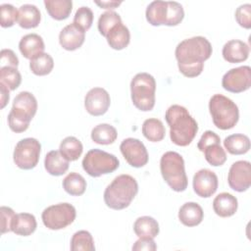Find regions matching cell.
<instances>
[{
  "instance_id": "32",
  "label": "cell",
  "mask_w": 251,
  "mask_h": 251,
  "mask_svg": "<svg viewBox=\"0 0 251 251\" xmlns=\"http://www.w3.org/2000/svg\"><path fill=\"white\" fill-rule=\"evenodd\" d=\"M63 188L72 196H80L86 189V180L77 173H70L63 179Z\"/></svg>"
},
{
  "instance_id": "28",
  "label": "cell",
  "mask_w": 251,
  "mask_h": 251,
  "mask_svg": "<svg viewBox=\"0 0 251 251\" xmlns=\"http://www.w3.org/2000/svg\"><path fill=\"white\" fill-rule=\"evenodd\" d=\"M44 5L49 16L57 21L66 20L73 9L72 0H45Z\"/></svg>"
},
{
  "instance_id": "10",
  "label": "cell",
  "mask_w": 251,
  "mask_h": 251,
  "mask_svg": "<svg viewBox=\"0 0 251 251\" xmlns=\"http://www.w3.org/2000/svg\"><path fill=\"white\" fill-rule=\"evenodd\" d=\"M40 152L41 144L36 138L21 139L14 149V163L22 170H31L37 165Z\"/></svg>"
},
{
  "instance_id": "18",
  "label": "cell",
  "mask_w": 251,
  "mask_h": 251,
  "mask_svg": "<svg viewBox=\"0 0 251 251\" xmlns=\"http://www.w3.org/2000/svg\"><path fill=\"white\" fill-rule=\"evenodd\" d=\"M19 49L25 59H33L37 55L44 53L45 45L42 37L36 33H28L22 37L19 42Z\"/></svg>"
},
{
  "instance_id": "14",
  "label": "cell",
  "mask_w": 251,
  "mask_h": 251,
  "mask_svg": "<svg viewBox=\"0 0 251 251\" xmlns=\"http://www.w3.org/2000/svg\"><path fill=\"white\" fill-rule=\"evenodd\" d=\"M111 103V98L107 90L102 87L91 88L84 97V107L88 114L91 116L104 115Z\"/></svg>"
},
{
  "instance_id": "8",
  "label": "cell",
  "mask_w": 251,
  "mask_h": 251,
  "mask_svg": "<svg viewBox=\"0 0 251 251\" xmlns=\"http://www.w3.org/2000/svg\"><path fill=\"white\" fill-rule=\"evenodd\" d=\"M81 165L87 175L92 177H99L116 171L120 162L113 154L100 149H91L83 157Z\"/></svg>"
},
{
  "instance_id": "33",
  "label": "cell",
  "mask_w": 251,
  "mask_h": 251,
  "mask_svg": "<svg viewBox=\"0 0 251 251\" xmlns=\"http://www.w3.org/2000/svg\"><path fill=\"white\" fill-rule=\"evenodd\" d=\"M54 68V60L48 53H41L30 60L29 69L35 75H46Z\"/></svg>"
},
{
  "instance_id": "1",
  "label": "cell",
  "mask_w": 251,
  "mask_h": 251,
  "mask_svg": "<svg viewBox=\"0 0 251 251\" xmlns=\"http://www.w3.org/2000/svg\"><path fill=\"white\" fill-rule=\"evenodd\" d=\"M212 52V45L204 36H193L180 41L175 51L179 72L186 77L198 76Z\"/></svg>"
},
{
  "instance_id": "21",
  "label": "cell",
  "mask_w": 251,
  "mask_h": 251,
  "mask_svg": "<svg viewBox=\"0 0 251 251\" xmlns=\"http://www.w3.org/2000/svg\"><path fill=\"white\" fill-rule=\"evenodd\" d=\"M40 20L41 14L35 5L24 4L18 10V24L23 28H34L39 25Z\"/></svg>"
},
{
  "instance_id": "7",
  "label": "cell",
  "mask_w": 251,
  "mask_h": 251,
  "mask_svg": "<svg viewBox=\"0 0 251 251\" xmlns=\"http://www.w3.org/2000/svg\"><path fill=\"white\" fill-rule=\"evenodd\" d=\"M155 92L156 80L148 73H138L130 81L131 101L142 112H148L154 108Z\"/></svg>"
},
{
  "instance_id": "47",
  "label": "cell",
  "mask_w": 251,
  "mask_h": 251,
  "mask_svg": "<svg viewBox=\"0 0 251 251\" xmlns=\"http://www.w3.org/2000/svg\"><path fill=\"white\" fill-rule=\"evenodd\" d=\"M96 5H98L102 9H115L122 4V1H94Z\"/></svg>"
},
{
  "instance_id": "34",
  "label": "cell",
  "mask_w": 251,
  "mask_h": 251,
  "mask_svg": "<svg viewBox=\"0 0 251 251\" xmlns=\"http://www.w3.org/2000/svg\"><path fill=\"white\" fill-rule=\"evenodd\" d=\"M72 251H94L95 245L91 233L87 230H78L71 239Z\"/></svg>"
},
{
  "instance_id": "36",
  "label": "cell",
  "mask_w": 251,
  "mask_h": 251,
  "mask_svg": "<svg viewBox=\"0 0 251 251\" xmlns=\"http://www.w3.org/2000/svg\"><path fill=\"white\" fill-rule=\"evenodd\" d=\"M22 82V75L17 68H0V83L4 84L9 90L17 89Z\"/></svg>"
},
{
  "instance_id": "13",
  "label": "cell",
  "mask_w": 251,
  "mask_h": 251,
  "mask_svg": "<svg viewBox=\"0 0 251 251\" xmlns=\"http://www.w3.org/2000/svg\"><path fill=\"white\" fill-rule=\"evenodd\" d=\"M227 182L237 192L246 191L251 185V164L248 161L234 162L228 171Z\"/></svg>"
},
{
  "instance_id": "43",
  "label": "cell",
  "mask_w": 251,
  "mask_h": 251,
  "mask_svg": "<svg viewBox=\"0 0 251 251\" xmlns=\"http://www.w3.org/2000/svg\"><path fill=\"white\" fill-rule=\"evenodd\" d=\"M19 59L11 49H2L0 53V68L12 67L18 68Z\"/></svg>"
},
{
  "instance_id": "40",
  "label": "cell",
  "mask_w": 251,
  "mask_h": 251,
  "mask_svg": "<svg viewBox=\"0 0 251 251\" xmlns=\"http://www.w3.org/2000/svg\"><path fill=\"white\" fill-rule=\"evenodd\" d=\"M18 22V10L11 4L0 6V25L2 27H10Z\"/></svg>"
},
{
  "instance_id": "5",
  "label": "cell",
  "mask_w": 251,
  "mask_h": 251,
  "mask_svg": "<svg viewBox=\"0 0 251 251\" xmlns=\"http://www.w3.org/2000/svg\"><path fill=\"white\" fill-rule=\"evenodd\" d=\"M160 171L164 180L174 191L181 192L187 188L188 180L184 169V160L177 152L168 151L162 155Z\"/></svg>"
},
{
  "instance_id": "22",
  "label": "cell",
  "mask_w": 251,
  "mask_h": 251,
  "mask_svg": "<svg viewBox=\"0 0 251 251\" xmlns=\"http://www.w3.org/2000/svg\"><path fill=\"white\" fill-rule=\"evenodd\" d=\"M147 22L154 25H166L167 24V17H168V1H161L156 0L151 2L145 12Z\"/></svg>"
},
{
  "instance_id": "26",
  "label": "cell",
  "mask_w": 251,
  "mask_h": 251,
  "mask_svg": "<svg viewBox=\"0 0 251 251\" xmlns=\"http://www.w3.org/2000/svg\"><path fill=\"white\" fill-rule=\"evenodd\" d=\"M107 42L111 48L115 50H122L126 48L130 41L129 29L123 25V23L115 25L106 36Z\"/></svg>"
},
{
  "instance_id": "9",
  "label": "cell",
  "mask_w": 251,
  "mask_h": 251,
  "mask_svg": "<svg viewBox=\"0 0 251 251\" xmlns=\"http://www.w3.org/2000/svg\"><path fill=\"white\" fill-rule=\"evenodd\" d=\"M75 216V208L72 204L59 203L45 208L42 212L41 219L47 228L58 230L73 224Z\"/></svg>"
},
{
  "instance_id": "42",
  "label": "cell",
  "mask_w": 251,
  "mask_h": 251,
  "mask_svg": "<svg viewBox=\"0 0 251 251\" xmlns=\"http://www.w3.org/2000/svg\"><path fill=\"white\" fill-rule=\"evenodd\" d=\"M1 212V233L4 234L6 232L12 231V226L15 219V212L12 208L2 206L0 208Z\"/></svg>"
},
{
  "instance_id": "25",
  "label": "cell",
  "mask_w": 251,
  "mask_h": 251,
  "mask_svg": "<svg viewBox=\"0 0 251 251\" xmlns=\"http://www.w3.org/2000/svg\"><path fill=\"white\" fill-rule=\"evenodd\" d=\"M36 226V219L32 214L20 213L16 214L15 216L12 226V231L17 235L28 236L35 231Z\"/></svg>"
},
{
  "instance_id": "6",
  "label": "cell",
  "mask_w": 251,
  "mask_h": 251,
  "mask_svg": "<svg viewBox=\"0 0 251 251\" xmlns=\"http://www.w3.org/2000/svg\"><path fill=\"white\" fill-rule=\"evenodd\" d=\"M209 111L214 125L223 130L232 128L239 119L237 105L223 94H215L210 98Z\"/></svg>"
},
{
  "instance_id": "46",
  "label": "cell",
  "mask_w": 251,
  "mask_h": 251,
  "mask_svg": "<svg viewBox=\"0 0 251 251\" xmlns=\"http://www.w3.org/2000/svg\"><path fill=\"white\" fill-rule=\"evenodd\" d=\"M9 91H10V90H9L4 84L0 83V94H1V97H0V99H1L0 108H1V109H3V108L7 105V103L9 102V99H10Z\"/></svg>"
},
{
  "instance_id": "16",
  "label": "cell",
  "mask_w": 251,
  "mask_h": 251,
  "mask_svg": "<svg viewBox=\"0 0 251 251\" xmlns=\"http://www.w3.org/2000/svg\"><path fill=\"white\" fill-rule=\"evenodd\" d=\"M85 32L74 23L66 25L59 34L60 45L68 51L78 49L84 42Z\"/></svg>"
},
{
  "instance_id": "3",
  "label": "cell",
  "mask_w": 251,
  "mask_h": 251,
  "mask_svg": "<svg viewBox=\"0 0 251 251\" xmlns=\"http://www.w3.org/2000/svg\"><path fill=\"white\" fill-rule=\"evenodd\" d=\"M138 192L136 179L129 175H120L106 187L103 198L105 204L113 210L128 207Z\"/></svg>"
},
{
  "instance_id": "4",
  "label": "cell",
  "mask_w": 251,
  "mask_h": 251,
  "mask_svg": "<svg viewBox=\"0 0 251 251\" xmlns=\"http://www.w3.org/2000/svg\"><path fill=\"white\" fill-rule=\"evenodd\" d=\"M37 111V101L28 91L20 92L14 99L8 115V126L14 132L25 131Z\"/></svg>"
},
{
  "instance_id": "41",
  "label": "cell",
  "mask_w": 251,
  "mask_h": 251,
  "mask_svg": "<svg viewBox=\"0 0 251 251\" xmlns=\"http://www.w3.org/2000/svg\"><path fill=\"white\" fill-rule=\"evenodd\" d=\"M235 20L240 26L249 29L251 27V4L240 5L235 10Z\"/></svg>"
},
{
  "instance_id": "35",
  "label": "cell",
  "mask_w": 251,
  "mask_h": 251,
  "mask_svg": "<svg viewBox=\"0 0 251 251\" xmlns=\"http://www.w3.org/2000/svg\"><path fill=\"white\" fill-rule=\"evenodd\" d=\"M122 23L121 16L115 11H106L101 14L98 19V30L100 34L104 37L107 36L108 32L117 25Z\"/></svg>"
},
{
  "instance_id": "29",
  "label": "cell",
  "mask_w": 251,
  "mask_h": 251,
  "mask_svg": "<svg viewBox=\"0 0 251 251\" xmlns=\"http://www.w3.org/2000/svg\"><path fill=\"white\" fill-rule=\"evenodd\" d=\"M117 137V129L109 124H99L91 130V139L97 144H112L116 141Z\"/></svg>"
},
{
  "instance_id": "31",
  "label": "cell",
  "mask_w": 251,
  "mask_h": 251,
  "mask_svg": "<svg viewBox=\"0 0 251 251\" xmlns=\"http://www.w3.org/2000/svg\"><path fill=\"white\" fill-rule=\"evenodd\" d=\"M60 153L70 162L77 160L83 151L82 143L75 136H68L62 140L59 146Z\"/></svg>"
},
{
  "instance_id": "15",
  "label": "cell",
  "mask_w": 251,
  "mask_h": 251,
  "mask_svg": "<svg viewBox=\"0 0 251 251\" xmlns=\"http://www.w3.org/2000/svg\"><path fill=\"white\" fill-rule=\"evenodd\" d=\"M218 184L219 180L217 175L208 169L199 170L193 176V190L202 198L211 197L217 191Z\"/></svg>"
},
{
  "instance_id": "45",
  "label": "cell",
  "mask_w": 251,
  "mask_h": 251,
  "mask_svg": "<svg viewBox=\"0 0 251 251\" xmlns=\"http://www.w3.org/2000/svg\"><path fill=\"white\" fill-rule=\"evenodd\" d=\"M157 249V245L155 244V241L153 238H139L132 246V250L134 251H154Z\"/></svg>"
},
{
  "instance_id": "17",
  "label": "cell",
  "mask_w": 251,
  "mask_h": 251,
  "mask_svg": "<svg viewBox=\"0 0 251 251\" xmlns=\"http://www.w3.org/2000/svg\"><path fill=\"white\" fill-rule=\"evenodd\" d=\"M250 52L249 46L238 39H231L227 41L222 50L224 59L228 63H241L248 59Z\"/></svg>"
},
{
  "instance_id": "27",
  "label": "cell",
  "mask_w": 251,
  "mask_h": 251,
  "mask_svg": "<svg viewBox=\"0 0 251 251\" xmlns=\"http://www.w3.org/2000/svg\"><path fill=\"white\" fill-rule=\"evenodd\" d=\"M224 146L231 155H242L249 151L250 139L245 134L234 133L225 138Z\"/></svg>"
},
{
  "instance_id": "30",
  "label": "cell",
  "mask_w": 251,
  "mask_h": 251,
  "mask_svg": "<svg viewBox=\"0 0 251 251\" xmlns=\"http://www.w3.org/2000/svg\"><path fill=\"white\" fill-rule=\"evenodd\" d=\"M141 130L144 137L151 142H159L163 140L166 134V129L163 123L155 118L145 120Z\"/></svg>"
},
{
  "instance_id": "38",
  "label": "cell",
  "mask_w": 251,
  "mask_h": 251,
  "mask_svg": "<svg viewBox=\"0 0 251 251\" xmlns=\"http://www.w3.org/2000/svg\"><path fill=\"white\" fill-rule=\"evenodd\" d=\"M93 23V12L89 7L82 6L78 8L74 17V24L82 29L84 32L87 31Z\"/></svg>"
},
{
  "instance_id": "23",
  "label": "cell",
  "mask_w": 251,
  "mask_h": 251,
  "mask_svg": "<svg viewBox=\"0 0 251 251\" xmlns=\"http://www.w3.org/2000/svg\"><path fill=\"white\" fill-rule=\"evenodd\" d=\"M44 167L48 174L59 176L68 171L69 161L60 153L59 150H52L45 156Z\"/></svg>"
},
{
  "instance_id": "12",
  "label": "cell",
  "mask_w": 251,
  "mask_h": 251,
  "mask_svg": "<svg viewBox=\"0 0 251 251\" xmlns=\"http://www.w3.org/2000/svg\"><path fill=\"white\" fill-rule=\"evenodd\" d=\"M120 150L126 161L133 168L144 167L149 160L145 145L137 138L128 137L122 141Z\"/></svg>"
},
{
  "instance_id": "20",
  "label": "cell",
  "mask_w": 251,
  "mask_h": 251,
  "mask_svg": "<svg viewBox=\"0 0 251 251\" xmlns=\"http://www.w3.org/2000/svg\"><path fill=\"white\" fill-rule=\"evenodd\" d=\"M204 218L202 207L196 202L184 203L178 211V219L185 226H198Z\"/></svg>"
},
{
  "instance_id": "37",
  "label": "cell",
  "mask_w": 251,
  "mask_h": 251,
  "mask_svg": "<svg viewBox=\"0 0 251 251\" xmlns=\"http://www.w3.org/2000/svg\"><path fill=\"white\" fill-rule=\"evenodd\" d=\"M204 156L206 161L214 167H219L225 164L226 161V154L225 149L220 144H211L207 146L204 151Z\"/></svg>"
},
{
  "instance_id": "44",
  "label": "cell",
  "mask_w": 251,
  "mask_h": 251,
  "mask_svg": "<svg viewBox=\"0 0 251 251\" xmlns=\"http://www.w3.org/2000/svg\"><path fill=\"white\" fill-rule=\"evenodd\" d=\"M215 143H217V144H220V143H221V138H220V136H219L216 132H214V131H212V130H206V131L202 134L201 138L199 139V141H198V143H197V148L199 149V151L203 152L204 149H205L207 146H209V145H211V144H215Z\"/></svg>"
},
{
  "instance_id": "19",
  "label": "cell",
  "mask_w": 251,
  "mask_h": 251,
  "mask_svg": "<svg viewBox=\"0 0 251 251\" xmlns=\"http://www.w3.org/2000/svg\"><path fill=\"white\" fill-rule=\"evenodd\" d=\"M238 208V201L235 196L227 192H222L217 195L213 201L214 212L222 217L227 218L235 214Z\"/></svg>"
},
{
  "instance_id": "2",
  "label": "cell",
  "mask_w": 251,
  "mask_h": 251,
  "mask_svg": "<svg viewBox=\"0 0 251 251\" xmlns=\"http://www.w3.org/2000/svg\"><path fill=\"white\" fill-rule=\"evenodd\" d=\"M165 119L170 126L172 142L178 146L189 145L198 131V124L187 109L180 105H172L167 109Z\"/></svg>"
},
{
  "instance_id": "11",
  "label": "cell",
  "mask_w": 251,
  "mask_h": 251,
  "mask_svg": "<svg viewBox=\"0 0 251 251\" xmlns=\"http://www.w3.org/2000/svg\"><path fill=\"white\" fill-rule=\"evenodd\" d=\"M222 85L224 89L232 93L246 91L251 86V68L241 66L227 71L223 78Z\"/></svg>"
},
{
  "instance_id": "39",
  "label": "cell",
  "mask_w": 251,
  "mask_h": 251,
  "mask_svg": "<svg viewBox=\"0 0 251 251\" xmlns=\"http://www.w3.org/2000/svg\"><path fill=\"white\" fill-rule=\"evenodd\" d=\"M184 18V11L178 2L176 1H168V17L167 24L168 26L177 25L182 22Z\"/></svg>"
},
{
  "instance_id": "24",
  "label": "cell",
  "mask_w": 251,
  "mask_h": 251,
  "mask_svg": "<svg viewBox=\"0 0 251 251\" xmlns=\"http://www.w3.org/2000/svg\"><path fill=\"white\" fill-rule=\"evenodd\" d=\"M158 222L149 216H142L135 220L133 231L139 238H154L159 233Z\"/></svg>"
}]
</instances>
